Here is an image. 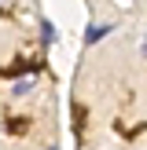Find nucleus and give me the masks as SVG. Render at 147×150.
<instances>
[{
    "instance_id": "obj_3",
    "label": "nucleus",
    "mask_w": 147,
    "mask_h": 150,
    "mask_svg": "<svg viewBox=\"0 0 147 150\" xmlns=\"http://www.w3.org/2000/svg\"><path fill=\"white\" fill-rule=\"evenodd\" d=\"M41 37H44V44H51V40H55V26H51L48 18H41Z\"/></svg>"
},
{
    "instance_id": "obj_4",
    "label": "nucleus",
    "mask_w": 147,
    "mask_h": 150,
    "mask_svg": "<svg viewBox=\"0 0 147 150\" xmlns=\"http://www.w3.org/2000/svg\"><path fill=\"white\" fill-rule=\"evenodd\" d=\"M143 55H147V40H143Z\"/></svg>"
},
{
    "instance_id": "obj_2",
    "label": "nucleus",
    "mask_w": 147,
    "mask_h": 150,
    "mask_svg": "<svg viewBox=\"0 0 147 150\" xmlns=\"http://www.w3.org/2000/svg\"><path fill=\"white\" fill-rule=\"evenodd\" d=\"M33 84H37V73H22V77H19V81L11 84V95L19 99V95H26V92H29Z\"/></svg>"
},
{
    "instance_id": "obj_1",
    "label": "nucleus",
    "mask_w": 147,
    "mask_h": 150,
    "mask_svg": "<svg viewBox=\"0 0 147 150\" xmlns=\"http://www.w3.org/2000/svg\"><path fill=\"white\" fill-rule=\"evenodd\" d=\"M107 33H110V22H92V26H88V33H85V44H99Z\"/></svg>"
},
{
    "instance_id": "obj_5",
    "label": "nucleus",
    "mask_w": 147,
    "mask_h": 150,
    "mask_svg": "<svg viewBox=\"0 0 147 150\" xmlns=\"http://www.w3.org/2000/svg\"><path fill=\"white\" fill-rule=\"evenodd\" d=\"M51 150H55V146H51Z\"/></svg>"
}]
</instances>
